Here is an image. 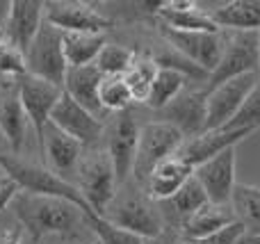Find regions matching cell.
Segmentation results:
<instances>
[{
    "label": "cell",
    "mask_w": 260,
    "mask_h": 244,
    "mask_svg": "<svg viewBox=\"0 0 260 244\" xmlns=\"http://www.w3.org/2000/svg\"><path fill=\"white\" fill-rule=\"evenodd\" d=\"M39 151L46 160V167L53 173H57L59 178L69 181V176H76L80 158H82V153H85V146L78 140L69 137L67 132H62L57 126L48 123L46 135H44V144H41Z\"/></svg>",
    "instance_id": "15"
},
{
    "label": "cell",
    "mask_w": 260,
    "mask_h": 244,
    "mask_svg": "<svg viewBox=\"0 0 260 244\" xmlns=\"http://www.w3.org/2000/svg\"><path fill=\"white\" fill-rule=\"evenodd\" d=\"M160 32L171 48L183 53L197 66H201L203 71L212 73L217 68L226 46V39H221L219 32L217 34L215 32H178L162 25V23H160Z\"/></svg>",
    "instance_id": "10"
},
{
    "label": "cell",
    "mask_w": 260,
    "mask_h": 244,
    "mask_svg": "<svg viewBox=\"0 0 260 244\" xmlns=\"http://www.w3.org/2000/svg\"><path fill=\"white\" fill-rule=\"evenodd\" d=\"M178 240H176V235L171 231H165L162 235H157V237H148L144 244H176Z\"/></svg>",
    "instance_id": "39"
},
{
    "label": "cell",
    "mask_w": 260,
    "mask_h": 244,
    "mask_svg": "<svg viewBox=\"0 0 260 244\" xmlns=\"http://www.w3.org/2000/svg\"><path fill=\"white\" fill-rule=\"evenodd\" d=\"M233 222H238L233 205L208 203L206 208H201L199 213H194L192 217L183 222V235L185 240H203V237L215 235L217 231L226 228Z\"/></svg>",
    "instance_id": "23"
},
{
    "label": "cell",
    "mask_w": 260,
    "mask_h": 244,
    "mask_svg": "<svg viewBox=\"0 0 260 244\" xmlns=\"http://www.w3.org/2000/svg\"><path fill=\"white\" fill-rule=\"evenodd\" d=\"M260 128V82L258 87L249 94V98L244 100V105L240 108V112L233 117V121L221 130H253Z\"/></svg>",
    "instance_id": "34"
},
{
    "label": "cell",
    "mask_w": 260,
    "mask_h": 244,
    "mask_svg": "<svg viewBox=\"0 0 260 244\" xmlns=\"http://www.w3.org/2000/svg\"><path fill=\"white\" fill-rule=\"evenodd\" d=\"M23 240V226L3 228L0 231V244H21Z\"/></svg>",
    "instance_id": "38"
},
{
    "label": "cell",
    "mask_w": 260,
    "mask_h": 244,
    "mask_svg": "<svg viewBox=\"0 0 260 244\" xmlns=\"http://www.w3.org/2000/svg\"><path fill=\"white\" fill-rule=\"evenodd\" d=\"M27 76V57L18 46L5 41L0 46V78H23Z\"/></svg>",
    "instance_id": "35"
},
{
    "label": "cell",
    "mask_w": 260,
    "mask_h": 244,
    "mask_svg": "<svg viewBox=\"0 0 260 244\" xmlns=\"http://www.w3.org/2000/svg\"><path fill=\"white\" fill-rule=\"evenodd\" d=\"M135 59H137L135 50L119 44H105V48L101 50V55L96 57L94 64L105 78H110V76H126L133 68Z\"/></svg>",
    "instance_id": "28"
},
{
    "label": "cell",
    "mask_w": 260,
    "mask_h": 244,
    "mask_svg": "<svg viewBox=\"0 0 260 244\" xmlns=\"http://www.w3.org/2000/svg\"><path fill=\"white\" fill-rule=\"evenodd\" d=\"M171 203H174V210L183 217V222H185V219H189L194 213H199L201 208H206V205L210 203V199H208L206 190L201 187V183H199L192 173V178L176 192V196L171 199Z\"/></svg>",
    "instance_id": "31"
},
{
    "label": "cell",
    "mask_w": 260,
    "mask_h": 244,
    "mask_svg": "<svg viewBox=\"0 0 260 244\" xmlns=\"http://www.w3.org/2000/svg\"><path fill=\"white\" fill-rule=\"evenodd\" d=\"M7 41V32H5V25H0V46Z\"/></svg>",
    "instance_id": "42"
},
{
    "label": "cell",
    "mask_w": 260,
    "mask_h": 244,
    "mask_svg": "<svg viewBox=\"0 0 260 244\" xmlns=\"http://www.w3.org/2000/svg\"><path fill=\"white\" fill-rule=\"evenodd\" d=\"M206 89L183 91L165 108V121L183 132L185 142L206 132Z\"/></svg>",
    "instance_id": "16"
},
{
    "label": "cell",
    "mask_w": 260,
    "mask_h": 244,
    "mask_svg": "<svg viewBox=\"0 0 260 244\" xmlns=\"http://www.w3.org/2000/svg\"><path fill=\"white\" fill-rule=\"evenodd\" d=\"M27 57V73L35 78L57 85L64 89V78H67L69 64L64 57V41L62 30L44 21L37 39L32 41L30 50L25 53Z\"/></svg>",
    "instance_id": "6"
},
{
    "label": "cell",
    "mask_w": 260,
    "mask_h": 244,
    "mask_svg": "<svg viewBox=\"0 0 260 244\" xmlns=\"http://www.w3.org/2000/svg\"><path fill=\"white\" fill-rule=\"evenodd\" d=\"M192 173H194V169L189 167L178 153L167 158V160H162V162L151 171L146 185H144L148 192V199L151 201L174 199L176 192L192 178Z\"/></svg>",
    "instance_id": "21"
},
{
    "label": "cell",
    "mask_w": 260,
    "mask_h": 244,
    "mask_svg": "<svg viewBox=\"0 0 260 244\" xmlns=\"http://www.w3.org/2000/svg\"><path fill=\"white\" fill-rule=\"evenodd\" d=\"M240 244H260V233H247V235L240 240Z\"/></svg>",
    "instance_id": "41"
},
{
    "label": "cell",
    "mask_w": 260,
    "mask_h": 244,
    "mask_svg": "<svg viewBox=\"0 0 260 244\" xmlns=\"http://www.w3.org/2000/svg\"><path fill=\"white\" fill-rule=\"evenodd\" d=\"M99 100L101 108L108 110V112H126L133 103V94H130L126 78L123 76H110L103 78L99 89Z\"/></svg>",
    "instance_id": "30"
},
{
    "label": "cell",
    "mask_w": 260,
    "mask_h": 244,
    "mask_svg": "<svg viewBox=\"0 0 260 244\" xmlns=\"http://www.w3.org/2000/svg\"><path fill=\"white\" fill-rule=\"evenodd\" d=\"M244 235H247V226L238 219V222L229 224L226 228L217 231L215 235L203 237V240H194V242L197 244H240V240H242Z\"/></svg>",
    "instance_id": "36"
},
{
    "label": "cell",
    "mask_w": 260,
    "mask_h": 244,
    "mask_svg": "<svg viewBox=\"0 0 260 244\" xmlns=\"http://www.w3.org/2000/svg\"><path fill=\"white\" fill-rule=\"evenodd\" d=\"M247 73H260V32H233L226 37L224 53L208 78L206 91Z\"/></svg>",
    "instance_id": "5"
},
{
    "label": "cell",
    "mask_w": 260,
    "mask_h": 244,
    "mask_svg": "<svg viewBox=\"0 0 260 244\" xmlns=\"http://www.w3.org/2000/svg\"><path fill=\"white\" fill-rule=\"evenodd\" d=\"M91 244H99V242H91Z\"/></svg>",
    "instance_id": "44"
},
{
    "label": "cell",
    "mask_w": 260,
    "mask_h": 244,
    "mask_svg": "<svg viewBox=\"0 0 260 244\" xmlns=\"http://www.w3.org/2000/svg\"><path fill=\"white\" fill-rule=\"evenodd\" d=\"M0 169L5 171V176H9L21 187V192L71 201V203L78 205L85 215H94L91 208L87 205V201L82 199L76 183H69V181H64V178H59L57 173H53L48 167H44V164L27 162V160H21L14 153H0Z\"/></svg>",
    "instance_id": "2"
},
{
    "label": "cell",
    "mask_w": 260,
    "mask_h": 244,
    "mask_svg": "<svg viewBox=\"0 0 260 244\" xmlns=\"http://www.w3.org/2000/svg\"><path fill=\"white\" fill-rule=\"evenodd\" d=\"M62 41L69 68L94 64L101 50L105 48V37L89 34V32H62Z\"/></svg>",
    "instance_id": "25"
},
{
    "label": "cell",
    "mask_w": 260,
    "mask_h": 244,
    "mask_svg": "<svg viewBox=\"0 0 260 244\" xmlns=\"http://www.w3.org/2000/svg\"><path fill=\"white\" fill-rule=\"evenodd\" d=\"M155 14L162 25L178 32H221V27L212 21L210 12L199 9L192 0H165L155 5Z\"/></svg>",
    "instance_id": "17"
},
{
    "label": "cell",
    "mask_w": 260,
    "mask_h": 244,
    "mask_svg": "<svg viewBox=\"0 0 260 244\" xmlns=\"http://www.w3.org/2000/svg\"><path fill=\"white\" fill-rule=\"evenodd\" d=\"M18 192H21V187H18L12 178L0 176V213H3L7 205L14 203V199L18 196Z\"/></svg>",
    "instance_id": "37"
},
{
    "label": "cell",
    "mask_w": 260,
    "mask_h": 244,
    "mask_svg": "<svg viewBox=\"0 0 260 244\" xmlns=\"http://www.w3.org/2000/svg\"><path fill=\"white\" fill-rule=\"evenodd\" d=\"M103 219L112 222L119 228H126L135 235L144 237V240L157 237L167 231L160 213L153 208V201L146 196H126L119 203L112 201L110 208L103 213Z\"/></svg>",
    "instance_id": "9"
},
{
    "label": "cell",
    "mask_w": 260,
    "mask_h": 244,
    "mask_svg": "<svg viewBox=\"0 0 260 244\" xmlns=\"http://www.w3.org/2000/svg\"><path fill=\"white\" fill-rule=\"evenodd\" d=\"M87 224H89V228L94 231L99 244H144L146 242L144 237L135 235V233L126 231V228L114 226L112 222L99 217V215H87Z\"/></svg>",
    "instance_id": "33"
},
{
    "label": "cell",
    "mask_w": 260,
    "mask_h": 244,
    "mask_svg": "<svg viewBox=\"0 0 260 244\" xmlns=\"http://www.w3.org/2000/svg\"><path fill=\"white\" fill-rule=\"evenodd\" d=\"M44 25V3L39 0H12V12L5 23L7 41L27 53Z\"/></svg>",
    "instance_id": "18"
},
{
    "label": "cell",
    "mask_w": 260,
    "mask_h": 244,
    "mask_svg": "<svg viewBox=\"0 0 260 244\" xmlns=\"http://www.w3.org/2000/svg\"><path fill=\"white\" fill-rule=\"evenodd\" d=\"M155 73H157V66H155V62H153V57H146V55L139 57L137 55L133 68L123 76L130 94H133V100L146 103L148 94H151V85H153V80H155Z\"/></svg>",
    "instance_id": "27"
},
{
    "label": "cell",
    "mask_w": 260,
    "mask_h": 244,
    "mask_svg": "<svg viewBox=\"0 0 260 244\" xmlns=\"http://www.w3.org/2000/svg\"><path fill=\"white\" fill-rule=\"evenodd\" d=\"M27 114L21 105V96H18V82H3L0 85V135L5 137L12 153L16 155L23 149L27 132Z\"/></svg>",
    "instance_id": "19"
},
{
    "label": "cell",
    "mask_w": 260,
    "mask_h": 244,
    "mask_svg": "<svg viewBox=\"0 0 260 244\" xmlns=\"http://www.w3.org/2000/svg\"><path fill=\"white\" fill-rule=\"evenodd\" d=\"M260 82V73H247V76L233 78L215 89L206 91V132L226 128L233 117L240 112L244 100L249 98Z\"/></svg>",
    "instance_id": "7"
},
{
    "label": "cell",
    "mask_w": 260,
    "mask_h": 244,
    "mask_svg": "<svg viewBox=\"0 0 260 244\" xmlns=\"http://www.w3.org/2000/svg\"><path fill=\"white\" fill-rule=\"evenodd\" d=\"M187 78L174 68H157L155 80L151 85V94L146 98V105L153 110H165L169 103H174L185 91Z\"/></svg>",
    "instance_id": "26"
},
{
    "label": "cell",
    "mask_w": 260,
    "mask_h": 244,
    "mask_svg": "<svg viewBox=\"0 0 260 244\" xmlns=\"http://www.w3.org/2000/svg\"><path fill=\"white\" fill-rule=\"evenodd\" d=\"M253 130H212L203 132V135L187 140L183 144V149L178 151V155L189 164L192 169H197L199 164L212 160L215 155H219L221 151L238 146L244 137H249Z\"/></svg>",
    "instance_id": "20"
},
{
    "label": "cell",
    "mask_w": 260,
    "mask_h": 244,
    "mask_svg": "<svg viewBox=\"0 0 260 244\" xmlns=\"http://www.w3.org/2000/svg\"><path fill=\"white\" fill-rule=\"evenodd\" d=\"M12 12V0H0V25H5Z\"/></svg>",
    "instance_id": "40"
},
{
    "label": "cell",
    "mask_w": 260,
    "mask_h": 244,
    "mask_svg": "<svg viewBox=\"0 0 260 244\" xmlns=\"http://www.w3.org/2000/svg\"><path fill=\"white\" fill-rule=\"evenodd\" d=\"M50 123L57 126L69 137L78 140L82 146L94 144L101 135H103V121L82 105H78L67 91H62L57 105H55L53 114H50Z\"/></svg>",
    "instance_id": "13"
},
{
    "label": "cell",
    "mask_w": 260,
    "mask_h": 244,
    "mask_svg": "<svg viewBox=\"0 0 260 244\" xmlns=\"http://www.w3.org/2000/svg\"><path fill=\"white\" fill-rule=\"evenodd\" d=\"M137 144H139V126L135 121V117L128 110L119 112L108 135V153L112 158L119 183H123L133 173L135 158H137Z\"/></svg>",
    "instance_id": "14"
},
{
    "label": "cell",
    "mask_w": 260,
    "mask_h": 244,
    "mask_svg": "<svg viewBox=\"0 0 260 244\" xmlns=\"http://www.w3.org/2000/svg\"><path fill=\"white\" fill-rule=\"evenodd\" d=\"M76 187L80 190L82 199L91 208V213L103 217L117 194V171L108 151L91 149L85 151L76 171Z\"/></svg>",
    "instance_id": "3"
},
{
    "label": "cell",
    "mask_w": 260,
    "mask_h": 244,
    "mask_svg": "<svg viewBox=\"0 0 260 244\" xmlns=\"http://www.w3.org/2000/svg\"><path fill=\"white\" fill-rule=\"evenodd\" d=\"M219 27L235 32H260V0H231L210 12Z\"/></svg>",
    "instance_id": "24"
},
{
    "label": "cell",
    "mask_w": 260,
    "mask_h": 244,
    "mask_svg": "<svg viewBox=\"0 0 260 244\" xmlns=\"http://www.w3.org/2000/svg\"><path fill=\"white\" fill-rule=\"evenodd\" d=\"M153 62H155L157 68H174V71L183 73L187 80H194V82H208V78H210V73L203 71L201 66H197L192 59H187L183 53L171 48L169 44H167V48L162 53H157L153 57Z\"/></svg>",
    "instance_id": "32"
},
{
    "label": "cell",
    "mask_w": 260,
    "mask_h": 244,
    "mask_svg": "<svg viewBox=\"0 0 260 244\" xmlns=\"http://www.w3.org/2000/svg\"><path fill=\"white\" fill-rule=\"evenodd\" d=\"M176 244H197V242H194V240H185V237H183V240H178Z\"/></svg>",
    "instance_id": "43"
},
{
    "label": "cell",
    "mask_w": 260,
    "mask_h": 244,
    "mask_svg": "<svg viewBox=\"0 0 260 244\" xmlns=\"http://www.w3.org/2000/svg\"><path fill=\"white\" fill-rule=\"evenodd\" d=\"M103 73L96 68V64H87V66H71L64 78V91L76 100L78 105H82L85 110H89L91 114L101 119L103 108L99 100V89L103 82Z\"/></svg>",
    "instance_id": "22"
},
{
    "label": "cell",
    "mask_w": 260,
    "mask_h": 244,
    "mask_svg": "<svg viewBox=\"0 0 260 244\" xmlns=\"http://www.w3.org/2000/svg\"><path fill=\"white\" fill-rule=\"evenodd\" d=\"M14 215L21 226L35 240L55 233H69L80 222H87V215L71 201L55 199V196H37L27 192H18L12 203Z\"/></svg>",
    "instance_id": "1"
},
{
    "label": "cell",
    "mask_w": 260,
    "mask_h": 244,
    "mask_svg": "<svg viewBox=\"0 0 260 244\" xmlns=\"http://www.w3.org/2000/svg\"><path fill=\"white\" fill-rule=\"evenodd\" d=\"M233 213L244 226L260 228V187L238 185L233 192Z\"/></svg>",
    "instance_id": "29"
},
{
    "label": "cell",
    "mask_w": 260,
    "mask_h": 244,
    "mask_svg": "<svg viewBox=\"0 0 260 244\" xmlns=\"http://www.w3.org/2000/svg\"><path fill=\"white\" fill-rule=\"evenodd\" d=\"M235 160H238V149H226L212 160L199 164L194 169V178L201 183L206 190L210 203L215 205H231L233 192L238 187L235 183Z\"/></svg>",
    "instance_id": "11"
},
{
    "label": "cell",
    "mask_w": 260,
    "mask_h": 244,
    "mask_svg": "<svg viewBox=\"0 0 260 244\" xmlns=\"http://www.w3.org/2000/svg\"><path fill=\"white\" fill-rule=\"evenodd\" d=\"M185 144L183 132L167 121H151L139 128L137 158H135L133 176L139 185H146L151 171L162 160L176 155Z\"/></svg>",
    "instance_id": "4"
},
{
    "label": "cell",
    "mask_w": 260,
    "mask_h": 244,
    "mask_svg": "<svg viewBox=\"0 0 260 244\" xmlns=\"http://www.w3.org/2000/svg\"><path fill=\"white\" fill-rule=\"evenodd\" d=\"M62 87L50 85V82L41 80L35 76H23L18 78V96H21V105L27 114V121H30L32 130H35L37 144H44V135L46 128L50 123V114H53L55 105H57L59 96H62Z\"/></svg>",
    "instance_id": "8"
},
{
    "label": "cell",
    "mask_w": 260,
    "mask_h": 244,
    "mask_svg": "<svg viewBox=\"0 0 260 244\" xmlns=\"http://www.w3.org/2000/svg\"><path fill=\"white\" fill-rule=\"evenodd\" d=\"M46 21L50 25L59 27L62 32H89V34H103L108 27H112V21L96 12L87 3H44Z\"/></svg>",
    "instance_id": "12"
}]
</instances>
